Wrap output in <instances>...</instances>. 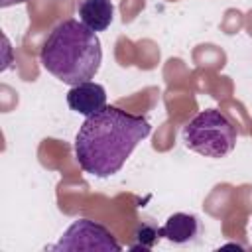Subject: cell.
<instances>
[{
	"label": "cell",
	"instance_id": "1",
	"mask_svg": "<svg viewBox=\"0 0 252 252\" xmlns=\"http://www.w3.org/2000/svg\"><path fill=\"white\" fill-rule=\"evenodd\" d=\"M150 132L148 118L106 104L81 124L75 136V158L83 171L110 177L122 169L134 148Z\"/></svg>",
	"mask_w": 252,
	"mask_h": 252
},
{
	"label": "cell",
	"instance_id": "2",
	"mask_svg": "<svg viewBox=\"0 0 252 252\" xmlns=\"http://www.w3.org/2000/svg\"><path fill=\"white\" fill-rule=\"evenodd\" d=\"M39 61L47 73L65 85L73 87L91 81L102 61L100 39L81 20H63L43 41Z\"/></svg>",
	"mask_w": 252,
	"mask_h": 252
},
{
	"label": "cell",
	"instance_id": "3",
	"mask_svg": "<svg viewBox=\"0 0 252 252\" xmlns=\"http://www.w3.org/2000/svg\"><path fill=\"white\" fill-rule=\"evenodd\" d=\"M183 142L205 158H224L236 146V128L217 108L201 110L183 128Z\"/></svg>",
	"mask_w": 252,
	"mask_h": 252
},
{
	"label": "cell",
	"instance_id": "4",
	"mask_svg": "<svg viewBox=\"0 0 252 252\" xmlns=\"http://www.w3.org/2000/svg\"><path fill=\"white\" fill-rule=\"evenodd\" d=\"M122 246L116 242L112 232L89 219L75 220L63 236L49 246V250H102V252H118Z\"/></svg>",
	"mask_w": 252,
	"mask_h": 252
},
{
	"label": "cell",
	"instance_id": "5",
	"mask_svg": "<svg viewBox=\"0 0 252 252\" xmlns=\"http://www.w3.org/2000/svg\"><path fill=\"white\" fill-rule=\"evenodd\" d=\"M67 104L73 112L83 114L87 118L106 106V91L102 85L93 81L73 85L67 93Z\"/></svg>",
	"mask_w": 252,
	"mask_h": 252
},
{
	"label": "cell",
	"instance_id": "6",
	"mask_svg": "<svg viewBox=\"0 0 252 252\" xmlns=\"http://www.w3.org/2000/svg\"><path fill=\"white\" fill-rule=\"evenodd\" d=\"M199 220L195 215L187 213H173L163 226L158 228L159 238H167L173 244H189L199 236Z\"/></svg>",
	"mask_w": 252,
	"mask_h": 252
},
{
	"label": "cell",
	"instance_id": "7",
	"mask_svg": "<svg viewBox=\"0 0 252 252\" xmlns=\"http://www.w3.org/2000/svg\"><path fill=\"white\" fill-rule=\"evenodd\" d=\"M79 20L93 32H104L114 18L112 0H81L77 6Z\"/></svg>",
	"mask_w": 252,
	"mask_h": 252
},
{
	"label": "cell",
	"instance_id": "8",
	"mask_svg": "<svg viewBox=\"0 0 252 252\" xmlns=\"http://www.w3.org/2000/svg\"><path fill=\"white\" fill-rule=\"evenodd\" d=\"M24 2H28V0H0V6L2 8H8L12 4H24Z\"/></svg>",
	"mask_w": 252,
	"mask_h": 252
}]
</instances>
